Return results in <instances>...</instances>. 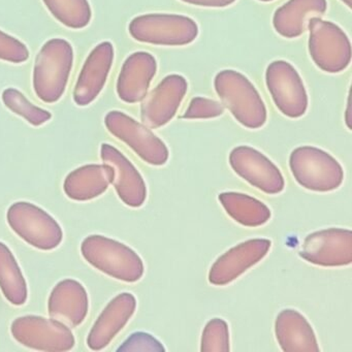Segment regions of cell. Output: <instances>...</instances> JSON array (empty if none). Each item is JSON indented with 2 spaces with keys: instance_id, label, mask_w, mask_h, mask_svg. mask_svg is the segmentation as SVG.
Instances as JSON below:
<instances>
[{
  "instance_id": "cell-27",
  "label": "cell",
  "mask_w": 352,
  "mask_h": 352,
  "mask_svg": "<svg viewBox=\"0 0 352 352\" xmlns=\"http://www.w3.org/2000/svg\"><path fill=\"white\" fill-rule=\"evenodd\" d=\"M230 329L221 318H213L206 324L201 335V351H230Z\"/></svg>"
},
{
  "instance_id": "cell-6",
  "label": "cell",
  "mask_w": 352,
  "mask_h": 352,
  "mask_svg": "<svg viewBox=\"0 0 352 352\" xmlns=\"http://www.w3.org/2000/svg\"><path fill=\"white\" fill-rule=\"evenodd\" d=\"M309 53L313 63L321 71L338 74L345 71L351 63V44L347 34L333 22L320 17L308 22Z\"/></svg>"
},
{
  "instance_id": "cell-13",
  "label": "cell",
  "mask_w": 352,
  "mask_h": 352,
  "mask_svg": "<svg viewBox=\"0 0 352 352\" xmlns=\"http://www.w3.org/2000/svg\"><path fill=\"white\" fill-rule=\"evenodd\" d=\"M188 83L181 75L166 76L142 104L141 118L149 129H160L168 124L178 111L186 96Z\"/></svg>"
},
{
  "instance_id": "cell-29",
  "label": "cell",
  "mask_w": 352,
  "mask_h": 352,
  "mask_svg": "<svg viewBox=\"0 0 352 352\" xmlns=\"http://www.w3.org/2000/svg\"><path fill=\"white\" fill-rule=\"evenodd\" d=\"M224 107L216 100L206 98L191 100L188 109L183 114V119H210L221 116Z\"/></svg>"
},
{
  "instance_id": "cell-19",
  "label": "cell",
  "mask_w": 352,
  "mask_h": 352,
  "mask_svg": "<svg viewBox=\"0 0 352 352\" xmlns=\"http://www.w3.org/2000/svg\"><path fill=\"white\" fill-rule=\"evenodd\" d=\"M88 310L87 292L76 280L65 279L59 282L49 296V315L69 327L81 325L87 317Z\"/></svg>"
},
{
  "instance_id": "cell-31",
  "label": "cell",
  "mask_w": 352,
  "mask_h": 352,
  "mask_svg": "<svg viewBox=\"0 0 352 352\" xmlns=\"http://www.w3.org/2000/svg\"><path fill=\"white\" fill-rule=\"evenodd\" d=\"M189 5L205 8H226L236 3V0H181Z\"/></svg>"
},
{
  "instance_id": "cell-22",
  "label": "cell",
  "mask_w": 352,
  "mask_h": 352,
  "mask_svg": "<svg viewBox=\"0 0 352 352\" xmlns=\"http://www.w3.org/2000/svg\"><path fill=\"white\" fill-rule=\"evenodd\" d=\"M327 9V0H288L274 14V28L283 38H298L306 32L309 20L324 15Z\"/></svg>"
},
{
  "instance_id": "cell-17",
  "label": "cell",
  "mask_w": 352,
  "mask_h": 352,
  "mask_svg": "<svg viewBox=\"0 0 352 352\" xmlns=\"http://www.w3.org/2000/svg\"><path fill=\"white\" fill-rule=\"evenodd\" d=\"M135 309L137 300L131 292H122L115 296L90 329L87 337L89 349L94 351L104 349L127 324Z\"/></svg>"
},
{
  "instance_id": "cell-23",
  "label": "cell",
  "mask_w": 352,
  "mask_h": 352,
  "mask_svg": "<svg viewBox=\"0 0 352 352\" xmlns=\"http://www.w3.org/2000/svg\"><path fill=\"white\" fill-rule=\"evenodd\" d=\"M226 213L247 228H258L269 221L271 210L263 201L240 192H223L218 197Z\"/></svg>"
},
{
  "instance_id": "cell-2",
  "label": "cell",
  "mask_w": 352,
  "mask_h": 352,
  "mask_svg": "<svg viewBox=\"0 0 352 352\" xmlns=\"http://www.w3.org/2000/svg\"><path fill=\"white\" fill-rule=\"evenodd\" d=\"M214 87L222 104L243 126L258 129L267 122V112L261 94L250 80L232 69L216 75Z\"/></svg>"
},
{
  "instance_id": "cell-28",
  "label": "cell",
  "mask_w": 352,
  "mask_h": 352,
  "mask_svg": "<svg viewBox=\"0 0 352 352\" xmlns=\"http://www.w3.org/2000/svg\"><path fill=\"white\" fill-rule=\"evenodd\" d=\"M28 47L14 36L0 30V60L20 65L30 59Z\"/></svg>"
},
{
  "instance_id": "cell-14",
  "label": "cell",
  "mask_w": 352,
  "mask_h": 352,
  "mask_svg": "<svg viewBox=\"0 0 352 352\" xmlns=\"http://www.w3.org/2000/svg\"><path fill=\"white\" fill-rule=\"evenodd\" d=\"M267 239L245 241L226 251L216 259L209 272V282L213 285L224 286L232 283L253 265L258 263L271 249Z\"/></svg>"
},
{
  "instance_id": "cell-33",
  "label": "cell",
  "mask_w": 352,
  "mask_h": 352,
  "mask_svg": "<svg viewBox=\"0 0 352 352\" xmlns=\"http://www.w3.org/2000/svg\"><path fill=\"white\" fill-rule=\"evenodd\" d=\"M342 3H345L346 6H347L348 8H351L352 6V0H341Z\"/></svg>"
},
{
  "instance_id": "cell-10",
  "label": "cell",
  "mask_w": 352,
  "mask_h": 352,
  "mask_svg": "<svg viewBox=\"0 0 352 352\" xmlns=\"http://www.w3.org/2000/svg\"><path fill=\"white\" fill-rule=\"evenodd\" d=\"M265 83L278 110L288 118H300L308 109V94L304 82L294 65L287 61L270 63Z\"/></svg>"
},
{
  "instance_id": "cell-7",
  "label": "cell",
  "mask_w": 352,
  "mask_h": 352,
  "mask_svg": "<svg viewBox=\"0 0 352 352\" xmlns=\"http://www.w3.org/2000/svg\"><path fill=\"white\" fill-rule=\"evenodd\" d=\"M7 220L18 236L38 250H53L63 242V228L58 222L34 204H13L8 210Z\"/></svg>"
},
{
  "instance_id": "cell-32",
  "label": "cell",
  "mask_w": 352,
  "mask_h": 352,
  "mask_svg": "<svg viewBox=\"0 0 352 352\" xmlns=\"http://www.w3.org/2000/svg\"><path fill=\"white\" fill-rule=\"evenodd\" d=\"M346 124H347L348 129H351V125H350V96L348 98L347 111H346Z\"/></svg>"
},
{
  "instance_id": "cell-24",
  "label": "cell",
  "mask_w": 352,
  "mask_h": 352,
  "mask_svg": "<svg viewBox=\"0 0 352 352\" xmlns=\"http://www.w3.org/2000/svg\"><path fill=\"white\" fill-rule=\"evenodd\" d=\"M0 289L12 305L22 306L28 300L25 278L13 253L3 242H0Z\"/></svg>"
},
{
  "instance_id": "cell-18",
  "label": "cell",
  "mask_w": 352,
  "mask_h": 352,
  "mask_svg": "<svg viewBox=\"0 0 352 352\" xmlns=\"http://www.w3.org/2000/svg\"><path fill=\"white\" fill-rule=\"evenodd\" d=\"M157 72L155 57L147 52H135L125 59L116 90L119 98L126 104H137L147 96L152 80Z\"/></svg>"
},
{
  "instance_id": "cell-9",
  "label": "cell",
  "mask_w": 352,
  "mask_h": 352,
  "mask_svg": "<svg viewBox=\"0 0 352 352\" xmlns=\"http://www.w3.org/2000/svg\"><path fill=\"white\" fill-rule=\"evenodd\" d=\"M104 125L115 138L126 144L148 164L160 166L168 162L170 153L166 144L149 127L125 113L111 111L104 117Z\"/></svg>"
},
{
  "instance_id": "cell-1",
  "label": "cell",
  "mask_w": 352,
  "mask_h": 352,
  "mask_svg": "<svg viewBox=\"0 0 352 352\" xmlns=\"http://www.w3.org/2000/svg\"><path fill=\"white\" fill-rule=\"evenodd\" d=\"M74 49L65 38L45 43L34 63L32 85L36 96L46 104L58 102L67 89L74 65Z\"/></svg>"
},
{
  "instance_id": "cell-4",
  "label": "cell",
  "mask_w": 352,
  "mask_h": 352,
  "mask_svg": "<svg viewBox=\"0 0 352 352\" xmlns=\"http://www.w3.org/2000/svg\"><path fill=\"white\" fill-rule=\"evenodd\" d=\"M289 166L296 182L308 190L329 192L339 188L343 183L341 164L319 148H296L290 154Z\"/></svg>"
},
{
  "instance_id": "cell-20",
  "label": "cell",
  "mask_w": 352,
  "mask_h": 352,
  "mask_svg": "<svg viewBox=\"0 0 352 352\" xmlns=\"http://www.w3.org/2000/svg\"><path fill=\"white\" fill-rule=\"evenodd\" d=\"M278 344L285 352H318L316 336L304 315L294 309L278 314L275 322Z\"/></svg>"
},
{
  "instance_id": "cell-26",
  "label": "cell",
  "mask_w": 352,
  "mask_h": 352,
  "mask_svg": "<svg viewBox=\"0 0 352 352\" xmlns=\"http://www.w3.org/2000/svg\"><path fill=\"white\" fill-rule=\"evenodd\" d=\"M1 98L8 109L18 116L25 119L34 126H41L52 118V114L50 112L40 107L34 106L20 90L16 88H7L3 90Z\"/></svg>"
},
{
  "instance_id": "cell-34",
  "label": "cell",
  "mask_w": 352,
  "mask_h": 352,
  "mask_svg": "<svg viewBox=\"0 0 352 352\" xmlns=\"http://www.w3.org/2000/svg\"><path fill=\"white\" fill-rule=\"evenodd\" d=\"M259 1H263V3H271L273 0H259Z\"/></svg>"
},
{
  "instance_id": "cell-30",
  "label": "cell",
  "mask_w": 352,
  "mask_h": 352,
  "mask_svg": "<svg viewBox=\"0 0 352 352\" xmlns=\"http://www.w3.org/2000/svg\"><path fill=\"white\" fill-rule=\"evenodd\" d=\"M117 351L162 352L166 351V348L164 347L162 342L158 341L150 333L135 331L121 344Z\"/></svg>"
},
{
  "instance_id": "cell-21",
  "label": "cell",
  "mask_w": 352,
  "mask_h": 352,
  "mask_svg": "<svg viewBox=\"0 0 352 352\" xmlns=\"http://www.w3.org/2000/svg\"><path fill=\"white\" fill-rule=\"evenodd\" d=\"M113 179L114 170L109 164H87L67 175L63 190L73 201H91L106 192Z\"/></svg>"
},
{
  "instance_id": "cell-11",
  "label": "cell",
  "mask_w": 352,
  "mask_h": 352,
  "mask_svg": "<svg viewBox=\"0 0 352 352\" xmlns=\"http://www.w3.org/2000/svg\"><path fill=\"white\" fill-rule=\"evenodd\" d=\"M300 257L320 267H345L352 263V232L344 228H327L308 234Z\"/></svg>"
},
{
  "instance_id": "cell-16",
  "label": "cell",
  "mask_w": 352,
  "mask_h": 352,
  "mask_svg": "<svg viewBox=\"0 0 352 352\" xmlns=\"http://www.w3.org/2000/svg\"><path fill=\"white\" fill-rule=\"evenodd\" d=\"M102 162L114 170L113 184L119 199L131 208H140L147 199V187L143 177L124 154L110 144L100 148Z\"/></svg>"
},
{
  "instance_id": "cell-15",
  "label": "cell",
  "mask_w": 352,
  "mask_h": 352,
  "mask_svg": "<svg viewBox=\"0 0 352 352\" xmlns=\"http://www.w3.org/2000/svg\"><path fill=\"white\" fill-rule=\"evenodd\" d=\"M114 56V47L110 42L100 43L88 55L74 89V102L78 106H89L100 96L110 75Z\"/></svg>"
},
{
  "instance_id": "cell-25",
  "label": "cell",
  "mask_w": 352,
  "mask_h": 352,
  "mask_svg": "<svg viewBox=\"0 0 352 352\" xmlns=\"http://www.w3.org/2000/svg\"><path fill=\"white\" fill-rule=\"evenodd\" d=\"M53 17L72 30L89 25L92 10L88 0H43Z\"/></svg>"
},
{
  "instance_id": "cell-3",
  "label": "cell",
  "mask_w": 352,
  "mask_h": 352,
  "mask_svg": "<svg viewBox=\"0 0 352 352\" xmlns=\"http://www.w3.org/2000/svg\"><path fill=\"white\" fill-rule=\"evenodd\" d=\"M81 253L89 265L114 279L133 283L143 277L145 267L138 253L108 236H87L82 242Z\"/></svg>"
},
{
  "instance_id": "cell-5",
  "label": "cell",
  "mask_w": 352,
  "mask_h": 352,
  "mask_svg": "<svg viewBox=\"0 0 352 352\" xmlns=\"http://www.w3.org/2000/svg\"><path fill=\"white\" fill-rule=\"evenodd\" d=\"M129 34L133 40L154 46L180 47L199 36V26L187 16L147 14L131 20Z\"/></svg>"
},
{
  "instance_id": "cell-8",
  "label": "cell",
  "mask_w": 352,
  "mask_h": 352,
  "mask_svg": "<svg viewBox=\"0 0 352 352\" xmlns=\"http://www.w3.org/2000/svg\"><path fill=\"white\" fill-rule=\"evenodd\" d=\"M11 333L18 343L40 351H69L76 344L71 329L65 323L36 315L16 318Z\"/></svg>"
},
{
  "instance_id": "cell-12",
  "label": "cell",
  "mask_w": 352,
  "mask_h": 352,
  "mask_svg": "<svg viewBox=\"0 0 352 352\" xmlns=\"http://www.w3.org/2000/svg\"><path fill=\"white\" fill-rule=\"evenodd\" d=\"M230 164L241 178L267 195H278L285 187L283 176L276 164L249 146L232 149Z\"/></svg>"
}]
</instances>
